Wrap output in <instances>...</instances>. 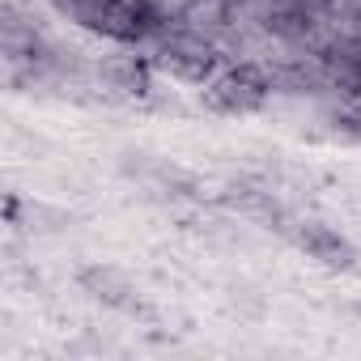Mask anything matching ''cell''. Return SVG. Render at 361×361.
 Listing matches in <instances>:
<instances>
[{"label":"cell","mask_w":361,"mask_h":361,"mask_svg":"<svg viewBox=\"0 0 361 361\" xmlns=\"http://www.w3.org/2000/svg\"><path fill=\"white\" fill-rule=\"evenodd\" d=\"M281 230H285L319 268L348 272V268L357 264V247H353L340 230H331V226H323V221H285Z\"/></svg>","instance_id":"3957f363"},{"label":"cell","mask_w":361,"mask_h":361,"mask_svg":"<svg viewBox=\"0 0 361 361\" xmlns=\"http://www.w3.org/2000/svg\"><path fill=\"white\" fill-rule=\"evenodd\" d=\"M81 289H85L90 298H98L102 306H115V310H136V306H140L136 281H132L123 268H115V264H94V268H85V272H81Z\"/></svg>","instance_id":"277c9868"},{"label":"cell","mask_w":361,"mask_h":361,"mask_svg":"<svg viewBox=\"0 0 361 361\" xmlns=\"http://www.w3.org/2000/svg\"><path fill=\"white\" fill-rule=\"evenodd\" d=\"M336 128H340L348 140H361V90L336 102Z\"/></svg>","instance_id":"5b68a950"},{"label":"cell","mask_w":361,"mask_h":361,"mask_svg":"<svg viewBox=\"0 0 361 361\" xmlns=\"http://www.w3.org/2000/svg\"><path fill=\"white\" fill-rule=\"evenodd\" d=\"M276 94V81H272V64L259 60V56H230L204 85H200V102L213 111V115H226V119H243V115H255L272 102Z\"/></svg>","instance_id":"7a4b0ae2"},{"label":"cell","mask_w":361,"mask_h":361,"mask_svg":"<svg viewBox=\"0 0 361 361\" xmlns=\"http://www.w3.org/2000/svg\"><path fill=\"white\" fill-rule=\"evenodd\" d=\"M51 5L68 22H77L111 43L145 47L149 35L157 30L166 5H174V0H51Z\"/></svg>","instance_id":"6da1fadb"}]
</instances>
